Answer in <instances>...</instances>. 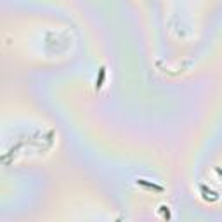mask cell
Returning <instances> with one entry per match:
<instances>
[{"mask_svg":"<svg viewBox=\"0 0 222 222\" xmlns=\"http://www.w3.org/2000/svg\"><path fill=\"white\" fill-rule=\"evenodd\" d=\"M102 80H104V68H101V70H99V80H97V83H96V87H97V88L102 85Z\"/></svg>","mask_w":222,"mask_h":222,"instance_id":"obj_1","label":"cell"}]
</instances>
